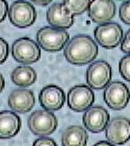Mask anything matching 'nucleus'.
<instances>
[{
    "mask_svg": "<svg viewBox=\"0 0 130 146\" xmlns=\"http://www.w3.org/2000/svg\"><path fill=\"white\" fill-rule=\"evenodd\" d=\"M98 52V45L93 38L86 35H79L67 43L63 54L69 63L82 66L94 61Z\"/></svg>",
    "mask_w": 130,
    "mask_h": 146,
    "instance_id": "1",
    "label": "nucleus"
},
{
    "mask_svg": "<svg viewBox=\"0 0 130 146\" xmlns=\"http://www.w3.org/2000/svg\"><path fill=\"white\" fill-rule=\"evenodd\" d=\"M37 43L47 52L61 51L69 42V34L64 29L44 27L37 34Z\"/></svg>",
    "mask_w": 130,
    "mask_h": 146,
    "instance_id": "2",
    "label": "nucleus"
},
{
    "mask_svg": "<svg viewBox=\"0 0 130 146\" xmlns=\"http://www.w3.org/2000/svg\"><path fill=\"white\" fill-rule=\"evenodd\" d=\"M59 121L57 117L48 110H37L32 113L28 119V127L35 136L47 137L57 130Z\"/></svg>",
    "mask_w": 130,
    "mask_h": 146,
    "instance_id": "3",
    "label": "nucleus"
},
{
    "mask_svg": "<svg viewBox=\"0 0 130 146\" xmlns=\"http://www.w3.org/2000/svg\"><path fill=\"white\" fill-rule=\"evenodd\" d=\"M12 54L16 62L22 64H33L40 59L39 45L29 37L16 39L12 46Z\"/></svg>",
    "mask_w": 130,
    "mask_h": 146,
    "instance_id": "4",
    "label": "nucleus"
},
{
    "mask_svg": "<svg viewBox=\"0 0 130 146\" xmlns=\"http://www.w3.org/2000/svg\"><path fill=\"white\" fill-rule=\"evenodd\" d=\"M9 18L13 25L18 28H28L37 20V12L33 5L25 0H16L9 8Z\"/></svg>",
    "mask_w": 130,
    "mask_h": 146,
    "instance_id": "5",
    "label": "nucleus"
},
{
    "mask_svg": "<svg viewBox=\"0 0 130 146\" xmlns=\"http://www.w3.org/2000/svg\"><path fill=\"white\" fill-rule=\"evenodd\" d=\"M112 78V68L104 60L95 61L86 71L87 84L95 90H101L110 83Z\"/></svg>",
    "mask_w": 130,
    "mask_h": 146,
    "instance_id": "6",
    "label": "nucleus"
},
{
    "mask_svg": "<svg viewBox=\"0 0 130 146\" xmlns=\"http://www.w3.org/2000/svg\"><path fill=\"white\" fill-rule=\"evenodd\" d=\"M95 101V94L89 85L79 84L71 88L68 92L67 103L75 112H83L89 109Z\"/></svg>",
    "mask_w": 130,
    "mask_h": 146,
    "instance_id": "7",
    "label": "nucleus"
},
{
    "mask_svg": "<svg viewBox=\"0 0 130 146\" xmlns=\"http://www.w3.org/2000/svg\"><path fill=\"white\" fill-rule=\"evenodd\" d=\"M103 98L109 108L116 111L123 110L129 102V89L123 82H111L105 87V90L103 92Z\"/></svg>",
    "mask_w": 130,
    "mask_h": 146,
    "instance_id": "8",
    "label": "nucleus"
},
{
    "mask_svg": "<svg viewBox=\"0 0 130 146\" xmlns=\"http://www.w3.org/2000/svg\"><path fill=\"white\" fill-rule=\"evenodd\" d=\"M95 38L99 45L105 49H113L119 46L123 39V31L115 22L99 24L94 32Z\"/></svg>",
    "mask_w": 130,
    "mask_h": 146,
    "instance_id": "9",
    "label": "nucleus"
},
{
    "mask_svg": "<svg viewBox=\"0 0 130 146\" xmlns=\"http://www.w3.org/2000/svg\"><path fill=\"white\" fill-rule=\"evenodd\" d=\"M105 137L114 145L126 143L130 139V120L124 117L113 118L105 129Z\"/></svg>",
    "mask_w": 130,
    "mask_h": 146,
    "instance_id": "10",
    "label": "nucleus"
},
{
    "mask_svg": "<svg viewBox=\"0 0 130 146\" xmlns=\"http://www.w3.org/2000/svg\"><path fill=\"white\" fill-rule=\"evenodd\" d=\"M82 121L87 130L92 133H101L106 129L110 121V115L103 107L94 106L86 110Z\"/></svg>",
    "mask_w": 130,
    "mask_h": 146,
    "instance_id": "11",
    "label": "nucleus"
},
{
    "mask_svg": "<svg viewBox=\"0 0 130 146\" xmlns=\"http://www.w3.org/2000/svg\"><path fill=\"white\" fill-rule=\"evenodd\" d=\"M91 20L99 24L110 22L116 15V5L113 0H92L88 9Z\"/></svg>",
    "mask_w": 130,
    "mask_h": 146,
    "instance_id": "12",
    "label": "nucleus"
},
{
    "mask_svg": "<svg viewBox=\"0 0 130 146\" xmlns=\"http://www.w3.org/2000/svg\"><path fill=\"white\" fill-rule=\"evenodd\" d=\"M65 93L61 88L51 84L44 87L39 93V102L48 111H57L65 103Z\"/></svg>",
    "mask_w": 130,
    "mask_h": 146,
    "instance_id": "13",
    "label": "nucleus"
},
{
    "mask_svg": "<svg viewBox=\"0 0 130 146\" xmlns=\"http://www.w3.org/2000/svg\"><path fill=\"white\" fill-rule=\"evenodd\" d=\"M8 104L15 113L26 114L35 107V94L27 89L13 90L8 98Z\"/></svg>",
    "mask_w": 130,
    "mask_h": 146,
    "instance_id": "14",
    "label": "nucleus"
},
{
    "mask_svg": "<svg viewBox=\"0 0 130 146\" xmlns=\"http://www.w3.org/2000/svg\"><path fill=\"white\" fill-rule=\"evenodd\" d=\"M47 21L55 28L69 29L74 24V15L70 13L63 3H55L46 13Z\"/></svg>",
    "mask_w": 130,
    "mask_h": 146,
    "instance_id": "15",
    "label": "nucleus"
},
{
    "mask_svg": "<svg viewBox=\"0 0 130 146\" xmlns=\"http://www.w3.org/2000/svg\"><path fill=\"white\" fill-rule=\"evenodd\" d=\"M21 128V119L15 113L2 111L0 113V137L12 139L18 134Z\"/></svg>",
    "mask_w": 130,
    "mask_h": 146,
    "instance_id": "16",
    "label": "nucleus"
},
{
    "mask_svg": "<svg viewBox=\"0 0 130 146\" xmlns=\"http://www.w3.org/2000/svg\"><path fill=\"white\" fill-rule=\"evenodd\" d=\"M87 142L88 133L79 125L70 126L62 132V145H86Z\"/></svg>",
    "mask_w": 130,
    "mask_h": 146,
    "instance_id": "17",
    "label": "nucleus"
},
{
    "mask_svg": "<svg viewBox=\"0 0 130 146\" xmlns=\"http://www.w3.org/2000/svg\"><path fill=\"white\" fill-rule=\"evenodd\" d=\"M37 73L32 67L19 66L13 69L11 74L13 83L19 87H29L37 81Z\"/></svg>",
    "mask_w": 130,
    "mask_h": 146,
    "instance_id": "18",
    "label": "nucleus"
},
{
    "mask_svg": "<svg viewBox=\"0 0 130 146\" xmlns=\"http://www.w3.org/2000/svg\"><path fill=\"white\" fill-rule=\"evenodd\" d=\"M92 0H63V4L74 15H81L89 9Z\"/></svg>",
    "mask_w": 130,
    "mask_h": 146,
    "instance_id": "19",
    "label": "nucleus"
},
{
    "mask_svg": "<svg viewBox=\"0 0 130 146\" xmlns=\"http://www.w3.org/2000/svg\"><path fill=\"white\" fill-rule=\"evenodd\" d=\"M119 70L123 78L130 82V54L123 56L121 59L120 64H119Z\"/></svg>",
    "mask_w": 130,
    "mask_h": 146,
    "instance_id": "20",
    "label": "nucleus"
},
{
    "mask_svg": "<svg viewBox=\"0 0 130 146\" xmlns=\"http://www.w3.org/2000/svg\"><path fill=\"white\" fill-rule=\"evenodd\" d=\"M119 13H120L121 20L124 24L130 26V0H127L123 4H121L119 10Z\"/></svg>",
    "mask_w": 130,
    "mask_h": 146,
    "instance_id": "21",
    "label": "nucleus"
},
{
    "mask_svg": "<svg viewBox=\"0 0 130 146\" xmlns=\"http://www.w3.org/2000/svg\"><path fill=\"white\" fill-rule=\"evenodd\" d=\"M0 62L4 63L6 61L8 54H9V45H8L7 41L4 40V38H0Z\"/></svg>",
    "mask_w": 130,
    "mask_h": 146,
    "instance_id": "22",
    "label": "nucleus"
},
{
    "mask_svg": "<svg viewBox=\"0 0 130 146\" xmlns=\"http://www.w3.org/2000/svg\"><path fill=\"white\" fill-rule=\"evenodd\" d=\"M121 50L125 54H130V29L126 32L125 35L123 38Z\"/></svg>",
    "mask_w": 130,
    "mask_h": 146,
    "instance_id": "23",
    "label": "nucleus"
},
{
    "mask_svg": "<svg viewBox=\"0 0 130 146\" xmlns=\"http://www.w3.org/2000/svg\"><path fill=\"white\" fill-rule=\"evenodd\" d=\"M33 144L34 145H57V143L54 139H50V137H39V139H37V140H35Z\"/></svg>",
    "mask_w": 130,
    "mask_h": 146,
    "instance_id": "24",
    "label": "nucleus"
},
{
    "mask_svg": "<svg viewBox=\"0 0 130 146\" xmlns=\"http://www.w3.org/2000/svg\"><path fill=\"white\" fill-rule=\"evenodd\" d=\"M0 10H1L0 20L3 21L5 17H6L7 13H9V8H8V4H7L6 0H0Z\"/></svg>",
    "mask_w": 130,
    "mask_h": 146,
    "instance_id": "25",
    "label": "nucleus"
},
{
    "mask_svg": "<svg viewBox=\"0 0 130 146\" xmlns=\"http://www.w3.org/2000/svg\"><path fill=\"white\" fill-rule=\"evenodd\" d=\"M34 4L37 5V6H47L51 3L53 0H31Z\"/></svg>",
    "mask_w": 130,
    "mask_h": 146,
    "instance_id": "26",
    "label": "nucleus"
},
{
    "mask_svg": "<svg viewBox=\"0 0 130 146\" xmlns=\"http://www.w3.org/2000/svg\"><path fill=\"white\" fill-rule=\"evenodd\" d=\"M112 143L109 141H99L97 142L95 145H111Z\"/></svg>",
    "mask_w": 130,
    "mask_h": 146,
    "instance_id": "27",
    "label": "nucleus"
},
{
    "mask_svg": "<svg viewBox=\"0 0 130 146\" xmlns=\"http://www.w3.org/2000/svg\"><path fill=\"white\" fill-rule=\"evenodd\" d=\"M0 78H1V91H3L4 87H5V81H4V78H3V76L0 75Z\"/></svg>",
    "mask_w": 130,
    "mask_h": 146,
    "instance_id": "28",
    "label": "nucleus"
},
{
    "mask_svg": "<svg viewBox=\"0 0 130 146\" xmlns=\"http://www.w3.org/2000/svg\"><path fill=\"white\" fill-rule=\"evenodd\" d=\"M118 1H126V0H118Z\"/></svg>",
    "mask_w": 130,
    "mask_h": 146,
    "instance_id": "29",
    "label": "nucleus"
}]
</instances>
